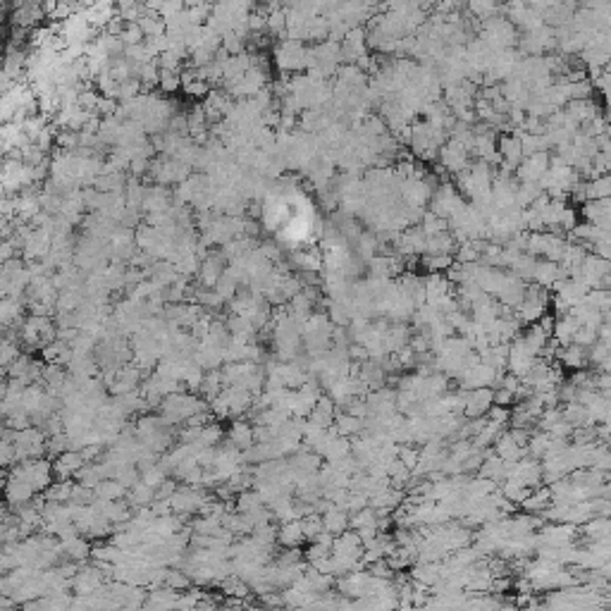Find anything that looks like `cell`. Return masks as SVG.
<instances>
[{
  "label": "cell",
  "instance_id": "6",
  "mask_svg": "<svg viewBox=\"0 0 611 611\" xmlns=\"http://www.w3.org/2000/svg\"><path fill=\"white\" fill-rule=\"evenodd\" d=\"M494 404V392L488 387H480V389H470L466 394V404H463V411L470 415V418H480L485 411L492 408Z\"/></svg>",
  "mask_w": 611,
  "mask_h": 611
},
{
  "label": "cell",
  "instance_id": "8",
  "mask_svg": "<svg viewBox=\"0 0 611 611\" xmlns=\"http://www.w3.org/2000/svg\"><path fill=\"white\" fill-rule=\"evenodd\" d=\"M456 248V241L449 232H442L437 236H428L425 239V256H451V251Z\"/></svg>",
  "mask_w": 611,
  "mask_h": 611
},
{
  "label": "cell",
  "instance_id": "14",
  "mask_svg": "<svg viewBox=\"0 0 611 611\" xmlns=\"http://www.w3.org/2000/svg\"><path fill=\"white\" fill-rule=\"evenodd\" d=\"M282 542L284 544H299L301 540H304V528H301V521H286L284 528H282Z\"/></svg>",
  "mask_w": 611,
  "mask_h": 611
},
{
  "label": "cell",
  "instance_id": "12",
  "mask_svg": "<svg viewBox=\"0 0 611 611\" xmlns=\"http://www.w3.org/2000/svg\"><path fill=\"white\" fill-rule=\"evenodd\" d=\"M230 440H232V445H234V447L244 449V447L251 445L253 430L248 428V423H241V420H236V423L232 425V430H230Z\"/></svg>",
  "mask_w": 611,
  "mask_h": 611
},
{
  "label": "cell",
  "instance_id": "11",
  "mask_svg": "<svg viewBox=\"0 0 611 611\" xmlns=\"http://www.w3.org/2000/svg\"><path fill=\"white\" fill-rule=\"evenodd\" d=\"M418 227L423 230L425 236H437V234H442V232L449 230L447 220L437 218V215H432V213H423V218H420V225Z\"/></svg>",
  "mask_w": 611,
  "mask_h": 611
},
{
  "label": "cell",
  "instance_id": "7",
  "mask_svg": "<svg viewBox=\"0 0 611 611\" xmlns=\"http://www.w3.org/2000/svg\"><path fill=\"white\" fill-rule=\"evenodd\" d=\"M583 218L599 230H609V198L583 203Z\"/></svg>",
  "mask_w": 611,
  "mask_h": 611
},
{
  "label": "cell",
  "instance_id": "5",
  "mask_svg": "<svg viewBox=\"0 0 611 611\" xmlns=\"http://www.w3.org/2000/svg\"><path fill=\"white\" fill-rule=\"evenodd\" d=\"M10 19H12V24L17 26V29H21V31H34L36 26H39L41 21L46 19V12H43V5L19 3L17 8L12 10Z\"/></svg>",
  "mask_w": 611,
  "mask_h": 611
},
{
  "label": "cell",
  "instance_id": "1",
  "mask_svg": "<svg viewBox=\"0 0 611 611\" xmlns=\"http://www.w3.org/2000/svg\"><path fill=\"white\" fill-rule=\"evenodd\" d=\"M275 62L282 72H304L306 69V46L299 41L284 39L275 48Z\"/></svg>",
  "mask_w": 611,
  "mask_h": 611
},
{
  "label": "cell",
  "instance_id": "4",
  "mask_svg": "<svg viewBox=\"0 0 611 611\" xmlns=\"http://www.w3.org/2000/svg\"><path fill=\"white\" fill-rule=\"evenodd\" d=\"M227 270V261L225 256L220 251H210L205 253V258L201 261V268H198V282H201V286H208V289H213L215 282H218L220 277H223V273Z\"/></svg>",
  "mask_w": 611,
  "mask_h": 611
},
{
  "label": "cell",
  "instance_id": "15",
  "mask_svg": "<svg viewBox=\"0 0 611 611\" xmlns=\"http://www.w3.org/2000/svg\"><path fill=\"white\" fill-rule=\"evenodd\" d=\"M158 89L163 91V94H175V91L182 89V82H180V74L177 72H165V69H160L158 74Z\"/></svg>",
  "mask_w": 611,
  "mask_h": 611
},
{
  "label": "cell",
  "instance_id": "13",
  "mask_svg": "<svg viewBox=\"0 0 611 611\" xmlns=\"http://www.w3.org/2000/svg\"><path fill=\"white\" fill-rule=\"evenodd\" d=\"M451 265H454V256H425L423 258V268L428 270L430 275L447 273Z\"/></svg>",
  "mask_w": 611,
  "mask_h": 611
},
{
  "label": "cell",
  "instance_id": "2",
  "mask_svg": "<svg viewBox=\"0 0 611 611\" xmlns=\"http://www.w3.org/2000/svg\"><path fill=\"white\" fill-rule=\"evenodd\" d=\"M549 153H533V155H526V158L521 160V165L516 167V177L521 182H530V184H537L540 180H542L544 175H547L549 170Z\"/></svg>",
  "mask_w": 611,
  "mask_h": 611
},
{
  "label": "cell",
  "instance_id": "9",
  "mask_svg": "<svg viewBox=\"0 0 611 611\" xmlns=\"http://www.w3.org/2000/svg\"><path fill=\"white\" fill-rule=\"evenodd\" d=\"M559 361L564 365H569V368H583L587 363V349H583V347H578V344H569V347H561L559 349Z\"/></svg>",
  "mask_w": 611,
  "mask_h": 611
},
{
  "label": "cell",
  "instance_id": "10",
  "mask_svg": "<svg viewBox=\"0 0 611 611\" xmlns=\"http://www.w3.org/2000/svg\"><path fill=\"white\" fill-rule=\"evenodd\" d=\"M609 177H599V180L585 182V189H583V196L585 201H602V198H609Z\"/></svg>",
  "mask_w": 611,
  "mask_h": 611
},
{
  "label": "cell",
  "instance_id": "3",
  "mask_svg": "<svg viewBox=\"0 0 611 611\" xmlns=\"http://www.w3.org/2000/svg\"><path fill=\"white\" fill-rule=\"evenodd\" d=\"M437 160H440L445 172L458 175V172H463L468 167V150L456 141H447L440 148V153H437Z\"/></svg>",
  "mask_w": 611,
  "mask_h": 611
}]
</instances>
